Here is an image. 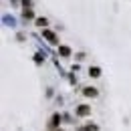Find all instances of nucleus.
Returning <instances> with one entry per match:
<instances>
[{
  "label": "nucleus",
  "mask_w": 131,
  "mask_h": 131,
  "mask_svg": "<svg viewBox=\"0 0 131 131\" xmlns=\"http://www.w3.org/2000/svg\"><path fill=\"white\" fill-rule=\"evenodd\" d=\"M59 123H61V117H59V115H52V121H50V127H57Z\"/></svg>",
  "instance_id": "5"
},
{
  "label": "nucleus",
  "mask_w": 131,
  "mask_h": 131,
  "mask_svg": "<svg viewBox=\"0 0 131 131\" xmlns=\"http://www.w3.org/2000/svg\"><path fill=\"white\" fill-rule=\"evenodd\" d=\"M59 52H61L63 57H69V54H71V49H69V47H61V49H59Z\"/></svg>",
  "instance_id": "6"
},
{
  "label": "nucleus",
  "mask_w": 131,
  "mask_h": 131,
  "mask_svg": "<svg viewBox=\"0 0 131 131\" xmlns=\"http://www.w3.org/2000/svg\"><path fill=\"white\" fill-rule=\"evenodd\" d=\"M89 111H91V109H89V105H81V107L77 109V115H87Z\"/></svg>",
  "instance_id": "1"
},
{
  "label": "nucleus",
  "mask_w": 131,
  "mask_h": 131,
  "mask_svg": "<svg viewBox=\"0 0 131 131\" xmlns=\"http://www.w3.org/2000/svg\"><path fill=\"white\" fill-rule=\"evenodd\" d=\"M89 75H93V77H99V75H101V69H99V67H91V69H89Z\"/></svg>",
  "instance_id": "2"
},
{
  "label": "nucleus",
  "mask_w": 131,
  "mask_h": 131,
  "mask_svg": "<svg viewBox=\"0 0 131 131\" xmlns=\"http://www.w3.org/2000/svg\"><path fill=\"white\" fill-rule=\"evenodd\" d=\"M36 24L38 26H47V18H36Z\"/></svg>",
  "instance_id": "7"
},
{
  "label": "nucleus",
  "mask_w": 131,
  "mask_h": 131,
  "mask_svg": "<svg viewBox=\"0 0 131 131\" xmlns=\"http://www.w3.org/2000/svg\"><path fill=\"white\" fill-rule=\"evenodd\" d=\"M45 36L49 38L50 42H57V36H54V32H50V30H45Z\"/></svg>",
  "instance_id": "3"
},
{
  "label": "nucleus",
  "mask_w": 131,
  "mask_h": 131,
  "mask_svg": "<svg viewBox=\"0 0 131 131\" xmlns=\"http://www.w3.org/2000/svg\"><path fill=\"white\" fill-rule=\"evenodd\" d=\"M83 93H85L87 97H95V95H97V89H85Z\"/></svg>",
  "instance_id": "4"
}]
</instances>
